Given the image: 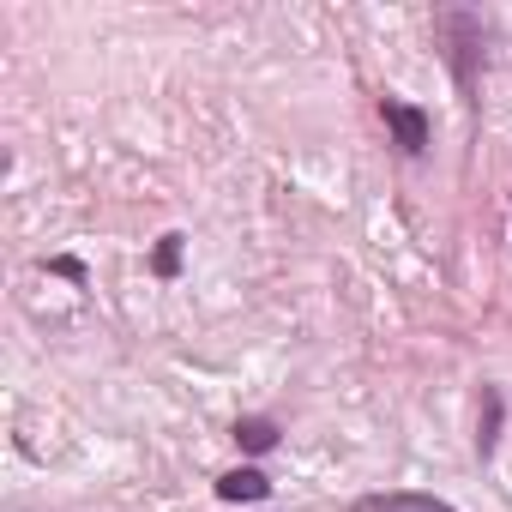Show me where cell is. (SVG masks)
<instances>
[{
    "label": "cell",
    "mask_w": 512,
    "mask_h": 512,
    "mask_svg": "<svg viewBox=\"0 0 512 512\" xmlns=\"http://www.w3.org/2000/svg\"><path fill=\"white\" fill-rule=\"evenodd\" d=\"M380 121L392 127V145L404 151V157H422L428 151V115L416 109V103H404V97H380Z\"/></svg>",
    "instance_id": "cell-2"
},
{
    "label": "cell",
    "mask_w": 512,
    "mask_h": 512,
    "mask_svg": "<svg viewBox=\"0 0 512 512\" xmlns=\"http://www.w3.org/2000/svg\"><path fill=\"white\" fill-rule=\"evenodd\" d=\"M434 31H440V55H446V67H452V85H458L464 109H476V79H482V43H488V25H482V13L446 7V13L434 19Z\"/></svg>",
    "instance_id": "cell-1"
},
{
    "label": "cell",
    "mask_w": 512,
    "mask_h": 512,
    "mask_svg": "<svg viewBox=\"0 0 512 512\" xmlns=\"http://www.w3.org/2000/svg\"><path fill=\"white\" fill-rule=\"evenodd\" d=\"M49 272H61V278H73V284H85V266H79V260H49Z\"/></svg>",
    "instance_id": "cell-7"
},
{
    "label": "cell",
    "mask_w": 512,
    "mask_h": 512,
    "mask_svg": "<svg viewBox=\"0 0 512 512\" xmlns=\"http://www.w3.org/2000/svg\"><path fill=\"white\" fill-rule=\"evenodd\" d=\"M181 241H187V235H163V241H157V253H151V272H157V278H175V272H181Z\"/></svg>",
    "instance_id": "cell-6"
},
{
    "label": "cell",
    "mask_w": 512,
    "mask_h": 512,
    "mask_svg": "<svg viewBox=\"0 0 512 512\" xmlns=\"http://www.w3.org/2000/svg\"><path fill=\"white\" fill-rule=\"evenodd\" d=\"M235 446L241 452H272L278 446V422L272 416H241L235 422Z\"/></svg>",
    "instance_id": "cell-5"
},
{
    "label": "cell",
    "mask_w": 512,
    "mask_h": 512,
    "mask_svg": "<svg viewBox=\"0 0 512 512\" xmlns=\"http://www.w3.org/2000/svg\"><path fill=\"white\" fill-rule=\"evenodd\" d=\"M217 500H241V506L272 500V476H266V470H253V464H241V470L217 476Z\"/></svg>",
    "instance_id": "cell-3"
},
{
    "label": "cell",
    "mask_w": 512,
    "mask_h": 512,
    "mask_svg": "<svg viewBox=\"0 0 512 512\" xmlns=\"http://www.w3.org/2000/svg\"><path fill=\"white\" fill-rule=\"evenodd\" d=\"M356 512H452V506L434 494H362Z\"/></svg>",
    "instance_id": "cell-4"
}]
</instances>
